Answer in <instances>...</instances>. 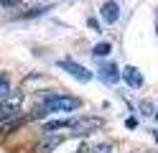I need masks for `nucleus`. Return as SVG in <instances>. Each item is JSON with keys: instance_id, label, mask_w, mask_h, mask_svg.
<instances>
[{"instance_id": "obj_20", "label": "nucleus", "mask_w": 158, "mask_h": 153, "mask_svg": "<svg viewBox=\"0 0 158 153\" xmlns=\"http://www.w3.org/2000/svg\"><path fill=\"white\" fill-rule=\"evenodd\" d=\"M156 117H158V112H156Z\"/></svg>"}, {"instance_id": "obj_15", "label": "nucleus", "mask_w": 158, "mask_h": 153, "mask_svg": "<svg viewBox=\"0 0 158 153\" xmlns=\"http://www.w3.org/2000/svg\"><path fill=\"white\" fill-rule=\"evenodd\" d=\"M110 151H112L110 143H102V146H94V148H92V153H110Z\"/></svg>"}, {"instance_id": "obj_3", "label": "nucleus", "mask_w": 158, "mask_h": 153, "mask_svg": "<svg viewBox=\"0 0 158 153\" xmlns=\"http://www.w3.org/2000/svg\"><path fill=\"white\" fill-rule=\"evenodd\" d=\"M59 66H61L64 71H69V74H72L74 79H79V82H89L92 79V71L84 69L82 64H77L74 59H61V61H59Z\"/></svg>"}, {"instance_id": "obj_12", "label": "nucleus", "mask_w": 158, "mask_h": 153, "mask_svg": "<svg viewBox=\"0 0 158 153\" xmlns=\"http://www.w3.org/2000/svg\"><path fill=\"white\" fill-rule=\"evenodd\" d=\"M46 10H51V5H36L31 10H26V13H18L15 18H36V15H44Z\"/></svg>"}, {"instance_id": "obj_4", "label": "nucleus", "mask_w": 158, "mask_h": 153, "mask_svg": "<svg viewBox=\"0 0 158 153\" xmlns=\"http://www.w3.org/2000/svg\"><path fill=\"white\" fill-rule=\"evenodd\" d=\"M97 128H102V120L100 117H84V120H74V125H72V135H89L92 130Z\"/></svg>"}, {"instance_id": "obj_5", "label": "nucleus", "mask_w": 158, "mask_h": 153, "mask_svg": "<svg viewBox=\"0 0 158 153\" xmlns=\"http://www.w3.org/2000/svg\"><path fill=\"white\" fill-rule=\"evenodd\" d=\"M64 143V135H44L36 146V153H54Z\"/></svg>"}, {"instance_id": "obj_11", "label": "nucleus", "mask_w": 158, "mask_h": 153, "mask_svg": "<svg viewBox=\"0 0 158 153\" xmlns=\"http://www.w3.org/2000/svg\"><path fill=\"white\" fill-rule=\"evenodd\" d=\"M100 77L107 82V84H115V82L120 79V71H117V66H115V64H105V66L100 69Z\"/></svg>"}, {"instance_id": "obj_7", "label": "nucleus", "mask_w": 158, "mask_h": 153, "mask_svg": "<svg viewBox=\"0 0 158 153\" xmlns=\"http://www.w3.org/2000/svg\"><path fill=\"white\" fill-rule=\"evenodd\" d=\"M74 125V120H69V117H61V120H48L41 125V135H51L54 130H64V128H72Z\"/></svg>"}, {"instance_id": "obj_16", "label": "nucleus", "mask_w": 158, "mask_h": 153, "mask_svg": "<svg viewBox=\"0 0 158 153\" xmlns=\"http://www.w3.org/2000/svg\"><path fill=\"white\" fill-rule=\"evenodd\" d=\"M140 110L143 115H153V102H140Z\"/></svg>"}, {"instance_id": "obj_2", "label": "nucleus", "mask_w": 158, "mask_h": 153, "mask_svg": "<svg viewBox=\"0 0 158 153\" xmlns=\"http://www.w3.org/2000/svg\"><path fill=\"white\" fill-rule=\"evenodd\" d=\"M21 105H23V92H15L13 89V95L0 102V125L8 120H15V117H21Z\"/></svg>"}, {"instance_id": "obj_10", "label": "nucleus", "mask_w": 158, "mask_h": 153, "mask_svg": "<svg viewBox=\"0 0 158 153\" xmlns=\"http://www.w3.org/2000/svg\"><path fill=\"white\" fill-rule=\"evenodd\" d=\"M13 95V82H10V74L8 71H0V102L8 100Z\"/></svg>"}, {"instance_id": "obj_6", "label": "nucleus", "mask_w": 158, "mask_h": 153, "mask_svg": "<svg viewBox=\"0 0 158 153\" xmlns=\"http://www.w3.org/2000/svg\"><path fill=\"white\" fill-rule=\"evenodd\" d=\"M100 15H102L105 23H117V18H120V5H117L115 0H107L100 8Z\"/></svg>"}, {"instance_id": "obj_9", "label": "nucleus", "mask_w": 158, "mask_h": 153, "mask_svg": "<svg viewBox=\"0 0 158 153\" xmlns=\"http://www.w3.org/2000/svg\"><path fill=\"white\" fill-rule=\"evenodd\" d=\"M26 120H28V117H15V120H8V122H3V125H0V138L13 135V133H15L18 128H23V125H26Z\"/></svg>"}, {"instance_id": "obj_13", "label": "nucleus", "mask_w": 158, "mask_h": 153, "mask_svg": "<svg viewBox=\"0 0 158 153\" xmlns=\"http://www.w3.org/2000/svg\"><path fill=\"white\" fill-rule=\"evenodd\" d=\"M110 51H112V44H110V41H102V44H97V46L92 49V54H94V56H107Z\"/></svg>"}, {"instance_id": "obj_18", "label": "nucleus", "mask_w": 158, "mask_h": 153, "mask_svg": "<svg viewBox=\"0 0 158 153\" xmlns=\"http://www.w3.org/2000/svg\"><path fill=\"white\" fill-rule=\"evenodd\" d=\"M89 28H92V31H100V23H97L94 18H89Z\"/></svg>"}, {"instance_id": "obj_8", "label": "nucleus", "mask_w": 158, "mask_h": 153, "mask_svg": "<svg viewBox=\"0 0 158 153\" xmlns=\"http://www.w3.org/2000/svg\"><path fill=\"white\" fill-rule=\"evenodd\" d=\"M120 77H123V79L127 82V87H133V89H138V87H143V74H140V71H138L135 66H125Z\"/></svg>"}, {"instance_id": "obj_1", "label": "nucleus", "mask_w": 158, "mask_h": 153, "mask_svg": "<svg viewBox=\"0 0 158 153\" xmlns=\"http://www.w3.org/2000/svg\"><path fill=\"white\" fill-rule=\"evenodd\" d=\"M82 107V100L74 97V95H64V92H46L41 95L38 105L33 107V112L28 117L38 120V117H46V115H54V112H74Z\"/></svg>"}, {"instance_id": "obj_19", "label": "nucleus", "mask_w": 158, "mask_h": 153, "mask_svg": "<svg viewBox=\"0 0 158 153\" xmlns=\"http://www.w3.org/2000/svg\"><path fill=\"white\" fill-rule=\"evenodd\" d=\"M87 151H89V148H87V146H82V148H79L77 153H87Z\"/></svg>"}, {"instance_id": "obj_14", "label": "nucleus", "mask_w": 158, "mask_h": 153, "mask_svg": "<svg viewBox=\"0 0 158 153\" xmlns=\"http://www.w3.org/2000/svg\"><path fill=\"white\" fill-rule=\"evenodd\" d=\"M18 5H23V0H0V8H5V10H13Z\"/></svg>"}, {"instance_id": "obj_17", "label": "nucleus", "mask_w": 158, "mask_h": 153, "mask_svg": "<svg viewBox=\"0 0 158 153\" xmlns=\"http://www.w3.org/2000/svg\"><path fill=\"white\" fill-rule=\"evenodd\" d=\"M125 125L133 130V128H138V120H135V117H127V120H125Z\"/></svg>"}]
</instances>
